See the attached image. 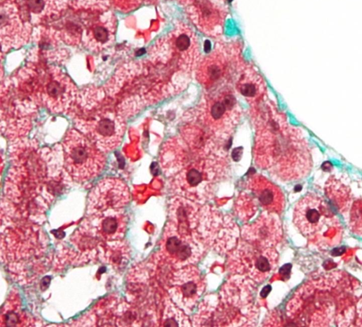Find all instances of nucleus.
<instances>
[{
  "label": "nucleus",
  "mask_w": 362,
  "mask_h": 327,
  "mask_svg": "<svg viewBox=\"0 0 362 327\" xmlns=\"http://www.w3.org/2000/svg\"><path fill=\"white\" fill-rule=\"evenodd\" d=\"M119 222L113 216L105 218L102 222V232L108 237H113L119 233Z\"/></svg>",
  "instance_id": "aec40b11"
},
{
  "label": "nucleus",
  "mask_w": 362,
  "mask_h": 327,
  "mask_svg": "<svg viewBox=\"0 0 362 327\" xmlns=\"http://www.w3.org/2000/svg\"><path fill=\"white\" fill-rule=\"evenodd\" d=\"M240 110L232 93L223 91L208 98L194 110L189 123L199 128L211 141L222 146L240 119Z\"/></svg>",
  "instance_id": "7ed1b4c3"
},
{
  "label": "nucleus",
  "mask_w": 362,
  "mask_h": 327,
  "mask_svg": "<svg viewBox=\"0 0 362 327\" xmlns=\"http://www.w3.org/2000/svg\"><path fill=\"white\" fill-rule=\"evenodd\" d=\"M25 16L32 23H45L65 13L67 0H18Z\"/></svg>",
  "instance_id": "2eb2a0df"
},
{
  "label": "nucleus",
  "mask_w": 362,
  "mask_h": 327,
  "mask_svg": "<svg viewBox=\"0 0 362 327\" xmlns=\"http://www.w3.org/2000/svg\"><path fill=\"white\" fill-rule=\"evenodd\" d=\"M204 286L199 272L188 266L174 274L170 295L178 307L189 311L198 301Z\"/></svg>",
  "instance_id": "f8f14e48"
},
{
  "label": "nucleus",
  "mask_w": 362,
  "mask_h": 327,
  "mask_svg": "<svg viewBox=\"0 0 362 327\" xmlns=\"http://www.w3.org/2000/svg\"><path fill=\"white\" fill-rule=\"evenodd\" d=\"M77 129L103 153L115 149L121 143L125 122L117 114L98 112L87 119L76 121Z\"/></svg>",
  "instance_id": "6e6552de"
},
{
  "label": "nucleus",
  "mask_w": 362,
  "mask_h": 327,
  "mask_svg": "<svg viewBox=\"0 0 362 327\" xmlns=\"http://www.w3.org/2000/svg\"><path fill=\"white\" fill-rule=\"evenodd\" d=\"M247 190L254 201L263 209L273 213H281L285 200L281 189L260 174H252L247 181Z\"/></svg>",
  "instance_id": "ddd939ff"
},
{
  "label": "nucleus",
  "mask_w": 362,
  "mask_h": 327,
  "mask_svg": "<svg viewBox=\"0 0 362 327\" xmlns=\"http://www.w3.org/2000/svg\"><path fill=\"white\" fill-rule=\"evenodd\" d=\"M129 199L126 184L117 179H105L99 182L90 194V206L94 208H121Z\"/></svg>",
  "instance_id": "4468645a"
},
{
  "label": "nucleus",
  "mask_w": 362,
  "mask_h": 327,
  "mask_svg": "<svg viewBox=\"0 0 362 327\" xmlns=\"http://www.w3.org/2000/svg\"><path fill=\"white\" fill-rule=\"evenodd\" d=\"M356 326H362V298L360 299L356 307Z\"/></svg>",
  "instance_id": "412c9836"
},
{
  "label": "nucleus",
  "mask_w": 362,
  "mask_h": 327,
  "mask_svg": "<svg viewBox=\"0 0 362 327\" xmlns=\"http://www.w3.org/2000/svg\"><path fill=\"white\" fill-rule=\"evenodd\" d=\"M165 249L175 264L187 266L193 263L200 254L199 248L189 236L174 231L166 238Z\"/></svg>",
  "instance_id": "dca6fc26"
},
{
  "label": "nucleus",
  "mask_w": 362,
  "mask_h": 327,
  "mask_svg": "<svg viewBox=\"0 0 362 327\" xmlns=\"http://www.w3.org/2000/svg\"><path fill=\"white\" fill-rule=\"evenodd\" d=\"M114 6L122 12L132 11L143 5L157 3L158 0H111Z\"/></svg>",
  "instance_id": "6ab92c4d"
},
{
  "label": "nucleus",
  "mask_w": 362,
  "mask_h": 327,
  "mask_svg": "<svg viewBox=\"0 0 362 327\" xmlns=\"http://www.w3.org/2000/svg\"><path fill=\"white\" fill-rule=\"evenodd\" d=\"M64 165L76 182H87L98 177L103 170L106 158L85 135L75 129L69 130L63 141Z\"/></svg>",
  "instance_id": "20e7f679"
},
{
  "label": "nucleus",
  "mask_w": 362,
  "mask_h": 327,
  "mask_svg": "<svg viewBox=\"0 0 362 327\" xmlns=\"http://www.w3.org/2000/svg\"><path fill=\"white\" fill-rule=\"evenodd\" d=\"M293 222L299 232L319 246L339 244L342 227L329 205L320 196L308 194L296 203Z\"/></svg>",
  "instance_id": "f03ea898"
},
{
  "label": "nucleus",
  "mask_w": 362,
  "mask_h": 327,
  "mask_svg": "<svg viewBox=\"0 0 362 327\" xmlns=\"http://www.w3.org/2000/svg\"><path fill=\"white\" fill-rule=\"evenodd\" d=\"M31 34V23L18 0H1V44L2 51L25 44Z\"/></svg>",
  "instance_id": "1a4fd4ad"
},
{
  "label": "nucleus",
  "mask_w": 362,
  "mask_h": 327,
  "mask_svg": "<svg viewBox=\"0 0 362 327\" xmlns=\"http://www.w3.org/2000/svg\"><path fill=\"white\" fill-rule=\"evenodd\" d=\"M186 8L189 19L204 35H222L228 13L226 0H193Z\"/></svg>",
  "instance_id": "9b49d317"
},
{
  "label": "nucleus",
  "mask_w": 362,
  "mask_h": 327,
  "mask_svg": "<svg viewBox=\"0 0 362 327\" xmlns=\"http://www.w3.org/2000/svg\"><path fill=\"white\" fill-rule=\"evenodd\" d=\"M240 64L238 47L231 44H220L198 64L196 78L206 89L218 88L229 80Z\"/></svg>",
  "instance_id": "0eeeda50"
},
{
  "label": "nucleus",
  "mask_w": 362,
  "mask_h": 327,
  "mask_svg": "<svg viewBox=\"0 0 362 327\" xmlns=\"http://www.w3.org/2000/svg\"><path fill=\"white\" fill-rule=\"evenodd\" d=\"M236 89L250 104L262 101L266 85L262 76L251 65H244L236 83Z\"/></svg>",
  "instance_id": "f3484780"
},
{
  "label": "nucleus",
  "mask_w": 362,
  "mask_h": 327,
  "mask_svg": "<svg viewBox=\"0 0 362 327\" xmlns=\"http://www.w3.org/2000/svg\"><path fill=\"white\" fill-rule=\"evenodd\" d=\"M41 100L51 112H66L76 97L77 89L72 81L59 69L52 66L42 77L40 88Z\"/></svg>",
  "instance_id": "9d476101"
},
{
  "label": "nucleus",
  "mask_w": 362,
  "mask_h": 327,
  "mask_svg": "<svg viewBox=\"0 0 362 327\" xmlns=\"http://www.w3.org/2000/svg\"><path fill=\"white\" fill-rule=\"evenodd\" d=\"M257 165L283 181L304 178L312 168V155L301 131L288 123L273 105L254 115Z\"/></svg>",
  "instance_id": "f257e3e1"
},
{
  "label": "nucleus",
  "mask_w": 362,
  "mask_h": 327,
  "mask_svg": "<svg viewBox=\"0 0 362 327\" xmlns=\"http://www.w3.org/2000/svg\"><path fill=\"white\" fill-rule=\"evenodd\" d=\"M225 160L221 153H203L175 177V187L185 196L199 195L221 176Z\"/></svg>",
  "instance_id": "39448f33"
},
{
  "label": "nucleus",
  "mask_w": 362,
  "mask_h": 327,
  "mask_svg": "<svg viewBox=\"0 0 362 327\" xmlns=\"http://www.w3.org/2000/svg\"><path fill=\"white\" fill-rule=\"evenodd\" d=\"M90 6L82 15V40L84 46L99 52L110 45L115 38L116 21L109 10L108 0H90Z\"/></svg>",
  "instance_id": "423d86ee"
},
{
  "label": "nucleus",
  "mask_w": 362,
  "mask_h": 327,
  "mask_svg": "<svg viewBox=\"0 0 362 327\" xmlns=\"http://www.w3.org/2000/svg\"><path fill=\"white\" fill-rule=\"evenodd\" d=\"M349 227L356 234H362V199H357L352 203L350 210Z\"/></svg>",
  "instance_id": "a211bd4d"
}]
</instances>
